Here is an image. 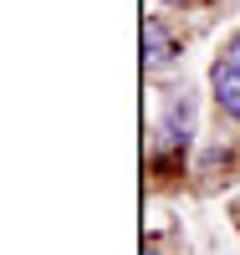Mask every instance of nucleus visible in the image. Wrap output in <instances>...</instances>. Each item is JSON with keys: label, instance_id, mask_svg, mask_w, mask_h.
Masks as SVG:
<instances>
[{"label": "nucleus", "instance_id": "39448f33", "mask_svg": "<svg viewBox=\"0 0 240 255\" xmlns=\"http://www.w3.org/2000/svg\"><path fill=\"white\" fill-rule=\"evenodd\" d=\"M169 5H194V0H169Z\"/></svg>", "mask_w": 240, "mask_h": 255}, {"label": "nucleus", "instance_id": "20e7f679", "mask_svg": "<svg viewBox=\"0 0 240 255\" xmlns=\"http://www.w3.org/2000/svg\"><path fill=\"white\" fill-rule=\"evenodd\" d=\"M220 67L240 72V36H230V41H225V51H220Z\"/></svg>", "mask_w": 240, "mask_h": 255}, {"label": "nucleus", "instance_id": "f257e3e1", "mask_svg": "<svg viewBox=\"0 0 240 255\" xmlns=\"http://www.w3.org/2000/svg\"><path fill=\"white\" fill-rule=\"evenodd\" d=\"M189 133H194V97L179 92L169 102V113L159 118V153H174V148H189Z\"/></svg>", "mask_w": 240, "mask_h": 255}, {"label": "nucleus", "instance_id": "f03ea898", "mask_svg": "<svg viewBox=\"0 0 240 255\" xmlns=\"http://www.w3.org/2000/svg\"><path fill=\"white\" fill-rule=\"evenodd\" d=\"M174 56H179L174 36L164 31V20H159V15H148V20H143V67H148V72H164Z\"/></svg>", "mask_w": 240, "mask_h": 255}, {"label": "nucleus", "instance_id": "7ed1b4c3", "mask_svg": "<svg viewBox=\"0 0 240 255\" xmlns=\"http://www.w3.org/2000/svg\"><path fill=\"white\" fill-rule=\"evenodd\" d=\"M210 87H215V97H220V108H225L230 118H240V72H230V67H220V61H215Z\"/></svg>", "mask_w": 240, "mask_h": 255}]
</instances>
